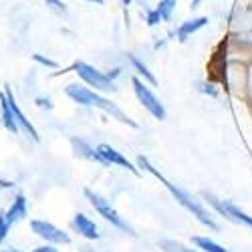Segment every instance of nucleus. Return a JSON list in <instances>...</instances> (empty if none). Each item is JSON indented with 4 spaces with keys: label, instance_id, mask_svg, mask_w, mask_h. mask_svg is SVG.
<instances>
[{
    "label": "nucleus",
    "instance_id": "nucleus-1",
    "mask_svg": "<svg viewBox=\"0 0 252 252\" xmlns=\"http://www.w3.org/2000/svg\"><path fill=\"white\" fill-rule=\"evenodd\" d=\"M137 165H139V167H143L145 172H150L152 176H156V178H158V180H159V182H161V184L167 188V190H170V194L176 198V202H178L180 206H184V208H186V210H188V212H190L192 216H196V218H198V220H200L204 226H208L210 230H218V224L214 222V218H212V216H210L208 210H206V208H204V206H202V204H200V202H198V200H196L192 194H188L186 190H182V188H178L176 184L167 182V180H165V178H163V176H161V174L156 170V167L150 163V159H148V158L139 156V158H137Z\"/></svg>",
    "mask_w": 252,
    "mask_h": 252
},
{
    "label": "nucleus",
    "instance_id": "nucleus-2",
    "mask_svg": "<svg viewBox=\"0 0 252 252\" xmlns=\"http://www.w3.org/2000/svg\"><path fill=\"white\" fill-rule=\"evenodd\" d=\"M65 93H67V97H69L71 101H75L77 105H85V107H97V109H101L103 113H107V115H111L113 119H117L119 123L129 125V127H137V123L125 115L111 99L99 95L97 91H93V89H89V87H83V85H77V83H71V85L65 87Z\"/></svg>",
    "mask_w": 252,
    "mask_h": 252
},
{
    "label": "nucleus",
    "instance_id": "nucleus-3",
    "mask_svg": "<svg viewBox=\"0 0 252 252\" xmlns=\"http://www.w3.org/2000/svg\"><path fill=\"white\" fill-rule=\"evenodd\" d=\"M85 198L89 200V204L93 206V210L99 214V216H103V220H107L111 226H115V228H119L121 232H125V234H129V236H135V232H133V228L127 224V220H125L123 216H119V212L111 206V202L107 200V198H103L101 194H97V192H93V190H85Z\"/></svg>",
    "mask_w": 252,
    "mask_h": 252
},
{
    "label": "nucleus",
    "instance_id": "nucleus-4",
    "mask_svg": "<svg viewBox=\"0 0 252 252\" xmlns=\"http://www.w3.org/2000/svg\"><path fill=\"white\" fill-rule=\"evenodd\" d=\"M67 71H75L77 77L85 83L87 87H93L95 91H103V93H109V91H115V81L107 75L103 73L99 69H95L93 65H89V63H83V61H77L75 65Z\"/></svg>",
    "mask_w": 252,
    "mask_h": 252
},
{
    "label": "nucleus",
    "instance_id": "nucleus-5",
    "mask_svg": "<svg viewBox=\"0 0 252 252\" xmlns=\"http://www.w3.org/2000/svg\"><path fill=\"white\" fill-rule=\"evenodd\" d=\"M131 85H133V93H135V97H137V101L143 105L145 109H148L156 119H159V121H163L165 119V107H163V103L154 95V91L145 85V81L143 79H139V77H133L131 79Z\"/></svg>",
    "mask_w": 252,
    "mask_h": 252
},
{
    "label": "nucleus",
    "instance_id": "nucleus-6",
    "mask_svg": "<svg viewBox=\"0 0 252 252\" xmlns=\"http://www.w3.org/2000/svg\"><path fill=\"white\" fill-rule=\"evenodd\" d=\"M31 230L38 238H43L49 244H55V246L71 244V236L65 232V230H61L59 226H55L47 220H31Z\"/></svg>",
    "mask_w": 252,
    "mask_h": 252
},
{
    "label": "nucleus",
    "instance_id": "nucleus-7",
    "mask_svg": "<svg viewBox=\"0 0 252 252\" xmlns=\"http://www.w3.org/2000/svg\"><path fill=\"white\" fill-rule=\"evenodd\" d=\"M204 198H206L210 204H212L226 220H230V222H238V224H244V226L252 228V216H248L246 212H242V210H240L238 206H234L232 202H228V200H218V198H214L212 194H204Z\"/></svg>",
    "mask_w": 252,
    "mask_h": 252
},
{
    "label": "nucleus",
    "instance_id": "nucleus-8",
    "mask_svg": "<svg viewBox=\"0 0 252 252\" xmlns=\"http://www.w3.org/2000/svg\"><path fill=\"white\" fill-rule=\"evenodd\" d=\"M4 93H6V97H8L10 109H12V113H14V119H16V123H18V129H20V131H25V133H27V137H31L32 141H40V137H38V131L34 129V125H32V123L27 119V115L23 113V109L18 107V103H16V99H14V93H12L10 85H4Z\"/></svg>",
    "mask_w": 252,
    "mask_h": 252
},
{
    "label": "nucleus",
    "instance_id": "nucleus-9",
    "mask_svg": "<svg viewBox=\"0 0 252 252\" xmlns=\"http://www.w3.org/2000/svg\"><path fill=\"white\" fill-rule=\"evenodd\" d=\"M97 152L103 156V159L107 161V165H119V167H123V170L131 172L133 176H139V170H137V167H135L127 158H125L121 152H117L115 148H111V145L101 143V145H97Z\"/></svg>",
    "mask_w": 252,
    "mask_h": 252
},
{
    "label": "nucleus",
    "instance_id": "nucleus-10",
    "mask_svg": "<svg viewBox=\"0 0 252 252\" xmlns=\"http://www.w3.org/2000/svg\"><path fill=\"white\" fill-rule=\"evenodd\" d=\"M73 228H75V232L83 238H87V240H99L101 238V232H99V228L97 224L87 216V214H83V212H77L75 218H73Z\"/></svg>",
    "mask_w": 252,
    "mask_h": 252
},
{
    "label": "nucleus",
    "instance_id": "nucleus-11",
    "mask_svg": "<svg viewBox=\"0 0 252 252\" xmlns=\"http://www.w3.org/2000/svg\"><path fill=\"white\" fill-rule=\"evenodd\" d=\"M71 145H73V152L77 158H83V159H89V161H95V163H103L107 165V161L103 159V156L97 152V148H91V145L81 139V137H71Z\"/></svg>",
    "mask_w": 252,
    "mask_h": 252
},
{
    "label": "nucleus",
    "instance_id": "nucleus-12",
    "mask_svg": "<svg viewBox=\"0 0 252 252\" xmlns=\"http://www.w3.org/2000/svg\"><path fill=\"white\" fill-rule=\"evenodd\" d=\"M0 121H2V125L10 131V133H18L20 129H18V123H16V119H14V113H12V109H10V103H8V97H6V93L2 91L0 93Z\"/></svg>",
    "mask_w": 252,
    "mask_h": 252
},
{
    "label": "nucleus",
    "instance_id": "nucleus-13",
    "mask_svg": "<svg viewBox=\"0 0 252 252\" xmlns=\"http://www.w3.org/2000/svg\"><path fill=\"white\" fill-rule=\"evenodd\" d=\"M27 214H29V210H27V198H25V194H16L14 200H12V204H10V208L6 210V216H8L10 224H16L20 220H25Z\"/></svg>",
    "mask_w": 252,
    "mask_h": 252
},
{
    "label": "nucleus",
    "instance_id": "nucleus-14",
    "mask_svg": "<svg viewBox=\"0 0 252 252\" xmlns=\"http://www.w3.org/2000/svg\"><path fill=\"white\" fill-rule=\"evenodd\" d=\"M206 25H208L206 16H198V18H192V20H186V23H182L180 29H178V40H180V43H186V40L190 38L194 32H198Z\"/></svg>",
    "mask_w": 252,
    "mask_h": 252
},
{
    "label": "nucleus",
    "instance_id": "nucleus-15",
    "mask_svg": "<svg viewBox=\"0 0 252 252\" xmlns=\"http://www.w3.org/2000/svg\"><path fill=\"white\" fill-rule=\"evenodd\" d=\"M127 61L131 63V67H133V69H135V71H137V73H139V75L143 77V81H145V83H150V85H156V83H158V81H156L154 73H152V71L148 69V65H145V63H143L141 59H137L135 55L127 53Z\"/></svg>",
    "mask_w": 252,
    "mask_h": 252
},
{
    "label": "nucleus",
    "instance_id": "nucleus-16",
    "mask_svg": "<svg viewBox=\"0 0 252 252\" xmlns=\"http://www.w3.org/2000/svg\"><path fill=\"white\" fill-rule=\"evenodd\" d=\"M192 242H194L200 250H204V252H228L224 246L216 244L214 240H210V238H204V236H194Z\"/></svg>",
    "mask_w": 252,
    "mask_h": 252
},
{
    "label": "nucleus",
    "instance_id": "nucleus-17",
    "mask_svg": "<svg viewBox=\"0 0 252 252\" xmlns=\"http://www.w3.org/2000/svg\"><path fill=\"white\" fill-rule=\"evenodd\" d=\"M158 246L163 252H196L194 248H188V246H184L182 242H176V240H159Z\"/></svg>",
    "mask_w": 252,
    "mask_h": 252
},
{
    "label": "nucleus",
    "instance_id": "nucleus-18",
    "mask_svg": "<svg viewBox=\"0 0 252 252\" xmlns=\"http://www.w3.org/2000/svg\"><path fill=\"white\" fill-rule=\"evenodd\" d=\"M174 8H176V0H159V4L156 6V10L161 14L163 20H170L172 18Z\"/></svg>",
    "mask_w": 252,
    "mask_h": 252
},
{
    "label": "nucleus",
    "instance_id": "nucleus-19",
    "mask_svg": "<svg viewBox=\"0 0 252 252\" xmlns=\"http://www.w3.org/2000/svg\"><path fill=\"white\" fill-rule=\"evenodd\" d=\"M10 220H8V216H6V210H2L0 212V244H2L4 240H6V236H8V232H10Z\"/></svg>",
    "mask_w": 252,
    "mask_h": 252
},
{
    "label": "nucleus",
    "instance_id": "nucleus-20",
    "mask_svg": "<svg viewBox=\"0 0 252 252\" xmlns=\"http://www.w3.org/2000/svg\"><path fill=\"white\" fill-rule=\"evenodd\" d=\"M32 61H34V63H38V65L47 67V69H59V63H57L55 59L45 57V55H40V53H34V55H32Z\"/></svg>",
    "mask_w": 252,
    "mask_h": 252
},
{
    "label": "nucleus",
    "instance_id": "nucleus-21",
    "mask_svg": "<svg viewBox=\"0 0 252 252\" xmlns=\"http://www.w3.org/2000/svg\"><path fill=\"white\" fill-rule=\"evenodd\" d=\"M161 14L154 8V10H145V23H148V27H156V25H159L161 23Z\"/></svg>",
    "mask_w": 252,
    "mask_h": 252
},
{
    "label": "nucleus",
    "instance_id": "nucleus-22",
    "mask_svg": "<svg viewBox=\"0 0 252 252\" xmlns=\"http://www.w3.org/2000/svg\"><path fill=\"white\" fill-rule=\"evenodd\" d=\"M45 4H47L51 10H55L57 14H65V12H67V4L61 2V0H45Z\"/></svg>",
    "mask_w": 252,
    "mask_h": 252
},
{
    "label": "nucleus",
    "instance_id": "nucleus-23",
    "mask_svg": "<svg viewBox=\"0 0 252 252\" xmlns=\"http://www.w3.org/2000/svg\"><path fill=\"white\" fill-rule=\"evenodd\" d=\"M34 103H36V107H40V109H47V111L53 109V103H51L49 97H36Z\"/></svg>",
    "mask_w": 252,
    "mask_h": 252
},
{
    "label": "nucleus",
    "instance_id": "nucleus-24",
    "mask_svg": "<svg viewBox=\"0 0 252 252\" xmlns=\"http://www.w3.org/2000/svg\"><path fill=\"white\" fill-rule=\"evenodd\" d=\"M202 91H204V93H208L210 97H218V91L214 89L212 83H204V85H202Z\"/></svg>",
    "mask_w": 252,
    "mask_h": 252
},
{
    "label": "nucleus",
    "instance_id": "nucleus-25",
    "mask_svg": "<svg viewBox=\"0 0 252 252\" xmlns=\"http://www.w3.org/2000/svg\"><path fill=\"white\" fill-rule=\"evenodd\" d=\"M31 252H59L57 248H55V244H43V246H38V248H34V250H31Z\"/></svg>",
    "mask_w": 252,
    "mask_h": 252
},
{
    "label": "nucleus",
    "instance_id": "nucleus-26",
    "mask_svg": "<svg viewBox=\"0 0 252 252\" xmlns=\"http://www.w3.org/2000/svg\"><path fill=\"white\" fill-rule=\"evenodd\" d=\"M107 75H109V77H111V79H113V81H115V79H117V77H119V75H121V69H113V71H109V73H107Z\"/></svg>",
    "mask_w": 252,
    "mask_h": 252
},
{
    "label": "nucleus",
    "instance_id": "nucleus-27",
    "mask_svg": "<svg viewBox=\"0 0 252 252\" xmlns=\"http://www.w3.org/2000/svg\"><path fill=\"white\" fill-rule=\"evenodd\" d=\"M81 248V252H99V250H93L91 246H79Z\"/></svg>",
    "mask_w": 252,
    "mask_h": 252
},
{
    "label": "nucleus",
    "instance_id": "nucleus-28",
    "mask_svg": "<svg viewBox=\"0 0 252 252\" xmlns=\"http://www.w3.org/2000/svg\"><path fill=\"white\" fill-rule=\"evenodd\" d=\"M131 2H133V0H121V4H123V6H129Z\"/></svg>",
    "mask_w": 252,
    "mask_h": 252
},
{
    "label": "nucleus",
    "instance_id": "nucleus-29",
    "mask_svg": "<svg viewBox=\"0 0 252 252\" xmlns=\"http://www.w3.org/2000/svg\"><path fill=\"white\" fill-rule=\"evenodd\" d=\"M200 2H202V0H192V8H196Z\"/></svg>",
    "mask_w": 252,
    "mask_h": 252
},
{
    "label": "nucleus",
    "instance_id": "nucleus-30",
    "mask_svg": "<svg viewBox=\"0 0 252 252\" xmlns=\"http://www.w3.org/2000/svg\"><path fill=\"white\" fill-rule=\"evenodd\" d=\"M87 2H95V4H103V0H87Z\"/></svg>",
    "mask_w": 252,
    "mask_h": 252
},
{
    "label": "nucleus",
    "instance_id": "nucleus-31",
    "mask_svg": "<svg viewBox=\"0 0 252 252\" xmlns=\"http://www.w3.org/2000/svg\"><path fill=\"white\" fill-rule=\"evenodd\" d=\"M2 252H18V250H14V248H10V250H2Z\"/></svg>",
    "mask_w": 252,
    "mask_h": 252
}]
</instances>
